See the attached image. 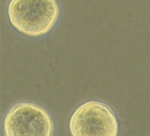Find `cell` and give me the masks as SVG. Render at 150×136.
<instances>
[{
  "label": "cell",
  "mask_w": 150,
  "mask_h": 136,
  "mask_svg": "<svg viewBox=\"0 0 150 136\" xmlns=\"http://www.w3.org/2000/svg\"><path fill=\"white\" fill-rule=\"evenodd\" d=\"M11 25L22 33L38 37L48 32L58 18L59 9L53 0H13L8 7Z\"/></svg>",
  "instance_id": "1"
},
{
  "label": "cell",
  "mask_w": 150,
  "mask_h": 136,
  "mask_svg": "<svg viewBox=\"0 0 150 136\" xmlns=\"http://www.w3.org/2000/svg\"><path fill=\"white\" fill-rule=\"evenodd\" d=\"M71 135L115 136L118 123L115 113L107 104L91 100L78 106L69 123Z\"/></svg>",
  "instance_id": "2"
},
{
  "label": "cell",
  "mask_w": 150,
  "mask_h": 136,
  "mask_svg": "<svg viewBox=\"0 0 150 136\" xmlns=\"http://www.w3.org/2000/svg\"><path fill=\"white\" fill-rule=\"evenodd\" d=\"M4 129L8 136H49L53 127L44 109L33 104L21 103L9 111L5 120Z\"/></svg>",
  "instance_id": "3"
}]
</instances>
